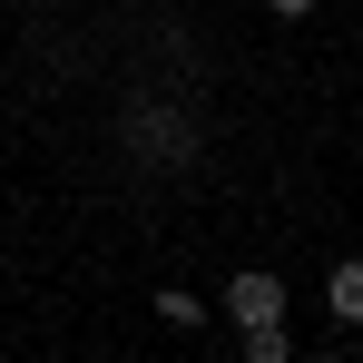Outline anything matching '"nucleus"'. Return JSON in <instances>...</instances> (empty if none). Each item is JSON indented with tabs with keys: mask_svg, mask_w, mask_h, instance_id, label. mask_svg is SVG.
Listing matches in <instances>:
<instances>
[{
	"mask_svg": "<svg viewBox=\"0 0 363 363\" xmlns=\"http://www.w3.org/2000/svg\"><path fill=\"white\" fill-rule=\"evenodd\" d=\"M324 295H334L344 324H363V265H334V285H324Z\"/></svg>",
	"mask_w": 363,
	"mask_h": 363,
	"instance_id": "2",
	"label": "nucleus"
},
{
	"mask_svg": "<svg viewBox=\"0 0 363 363\" xmlns=\"http://www.w3.org/2000/svg\"><path fill=\"white\" fill-rule=\"evenodd\" d=\"M226 314H236V324H285V285H275V275H236V285H226Z\"/></svg>",
	"mask_w": 363,
	"mask_h": 363,
	"instance_id": "1",
	"label": "nucleus"
},
{
	"mask_svg": "<svg viewBox=\"0 0 363 363\" xmlns=\"http://www.w3.org/2000/svg\"><path fill=\"white\" fill-rule=\"evenodd\" d=\"M40 10H60V0H40Z\"/></svg>",
	"mask_w": 363,
	"mask_h": 363,
	"instance_id": "5",
	"label": "nucleus"
},
{
	"mask_svg": "<svg viewBox=\"0 0 363 363\" xmlns=\"http://www.w3.org/2000/svg\"><path fill=\"white\" fill-rule=\"evenodd\" d=\"M245 354H255V363H285V324H245Z\"/></svg>",
	"mask_w": 363,
	"mask_h": 363,
	"instance_id": "3",
	"label": "nucleus"
},
{
	"mask_svg": "<svg viewBox=\"0 0 363 363\" xmlns=\"http://www.w3.org/2000/svg\"><path fill=\"white\" fill-rule=\"evenodd\" d=\"M265 10H285V20H304V10H314V0H265Z\"/></svg>",
	"mask_w": 363,
	"mask_h": 363,
	"instance_id": "4",
	"label": "nucleus"
}]
</instances>
